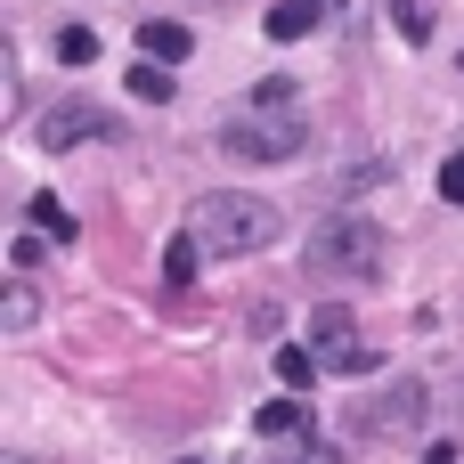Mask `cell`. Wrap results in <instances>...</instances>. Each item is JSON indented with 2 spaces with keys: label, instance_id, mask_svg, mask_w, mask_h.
Instances as JSON below:
<instances>
[{
  "label": "cell",
  "instance_id": "obj_2",
  "mask_svg": "<svg viewBox=\"0 0 464 464\" xmlns=\"http://www.w3.org/2000/svg\"><path fill=\"white\" fill-rule=\"evenodd\" d=\"M302 261H310V277H326V285H375V277H383V228L359 220V212H334V220L310 228Z\"/></svg>",
  "mask_w": 464,
  "mask_h": 464
},
{
  "label": "cell",
  "instance_id": "obj_9",
  "mask_svg": "<svg viewBox=\"0 0 464 464\" xmlns=\"http://www.w3.org/2000/svg\"><path fill=\"white\" fill-rule=\"evenodd\" d=\"M130 98H147V106H171V98H179V90H171V65L139 57V65H130Z\"/></svg>",
  "mask_w": 464,
  "mask_h": 464
},
{
  "label": "cell",
  "instance_id": "obj_5",
  "mask_svg": "<svg viewBox=\"0 0 464 464\" xmlns=\"http://www.w3.org/2000/svg\"><path fill=\"white\" fill-rule=\"evenodd\" d=\"M310 351H318V367H334V375H367V367H375V351L359 343V326H351L343 302H326V310L310 318Z\"/></svg>",
  "mask_w": 464,
  "mask_h": 464
},
{
  "label": "cell",
  "instance_id": "obj_11",
  "mask_svg": "<svg viewBox=\"0 0 464 464\" xmlns=\"http://www.w3.org/2000/svg\"><path fill=\"white\" fill-rule=\"evenodd\" d=\"M33 228H41V237H49V245H73V212H65V204H57V196H49V188H41V196H33Z\"/></svg>",
  "mask_w": 464,
  "mask_h": 464
},
{
  "label": "cell",
  "instance_id": "obj_15",
  "mask_svg": "<svg viewBox=\"0 0 464 464\" xmlns=\"http://www.w3.org/2000/svg\"><path fill=\"white\" fill-rule=\"evenodd\" d=\"M253 106H261V114H294V82H285V73L253 82Z\"/></svg>",
  "mask_w": 464,
  "mask_h": 464
},
{
  "label": "cell",
  "instance_id": "obj_1",
  "mask_svg": "<svg viewBox=\"0 0 464 464\" xmlns=\"http://www.w3.org/2000/svg\"><path fill=\"white\" fill-rule=\"evenodd\" d=\"M277 228H285V212L261 204V196H237V188H204V196L188 204V237H196L204 253H228V261L269 253Z\"/></svg>",
  "mask_w": 464,
  "mask_h": 464
},
{
  "label": "cell",
  "instance_id": "obj_4",
  "mask_svg": "<svg viewBox=\"0 0 464 464\" xmlns=\"http://www.w3.org/2000/svg\"><path fill=\"white\" fill-rule=\"evenodd\" d=\"M33 139H41L49 155H65V147H106V139H122V114H106V106H82V98H65V106H49V114L33 122Z\"/></svg>",
  "mask_w": 464,
  "mask_h": 464
},
{
  "label": "cell",
  "instance_id": "obj_14",
  "mask_svg": "<svg viewBox=\"0 0 464 464\" xmlns=\"http://www.w3.org/2000/svg\"><path fill=\"white\" fill-rule=\"evenodd\" d=\"M57 57H65V65H90V57H98V33H90V24H65V33H57Z\"/></svg>",
  "mask_w": 464,
  "mask_h": 464
},
{
  "label": "cell",
  "instance_id": "obj_12",
  "mask_svg": "<svg viewBox=\"0 0 464 464\" xmlns=\"http://www.w3.org/2000/svg\"><path fill=\"white\" fill-rule=\"evenodd\" d=\"M277 383H285V392L302 400V392L318 383V351H277Z\"/></svg>",
  "mask_w": 464,
  "mask_h": 464
},
{
  "label": "cell",
  "instance_id": "obj_3",
  "mask_svg": "<svg viewBox=\"0 0 464 464\" xmlns=\"http://www.w3.org/2000/svg\"><path fill=\"white\" fill-rule=\"evenodd\" d=\"M310 147V122L302 114H237L228 130H220V155H237V163H294Z\"/></svg>",
  "mask_w": 464,
  "mask_h": 464
},
{
  "label": "cell",
  "instance_id": "obj_7",
  "mask_svg": "<svg viewBox=\"0 0 464 464\" xmlns=\"http://www.w3.org/2000/svg\"><path fill=\"white\" fill-rule=\"evenodd\" d=\"M139 49H147L155 65H179V57L196 49V33H188V24H171V16H155V24H139Z\"/></svg>",
  "mask_w": 464,
  "mask_h": 464
},
{
  "label": "cell",
  "instance_id": "obj_13",
  "mask_svg": "<svg viewBox=\"0 0 464 464\" xmlns=\"http://www.w3.org/2000/svg\"><path fill=\"white\" fill-rule=\"evenodd\" d=\"M253 424H261V432H277V440H285V432H302V424H310V408H302V400H294V392H285V400H269V408H261V416H253Z\"/></svg>",
  "mask_w": 464,
  "mask_h": 464
},
{
  "label": "cell",
  "instance_id": "obj_6",
  "mask_svg": "<svg viewBox=\"0 0 464 464\" xmlns=\"http://www.w3.org/2000/svg\"><path fill=\"white\" fill-rule=\"evenodd\" d=\"M367 416H375L383 432H416V424H424V383H392Z\"/></svg>",
  "mask_w": 464,
  "mask_h": 464
},
{
  "label": "cell",
  "instance_id": "obj_10",
  "mask_svg": "<svg viewBox=\"0 0 464 464\" xmlns=\"http://www.w3.org/2000/svg\"><path fill=\"white\" fill-rule=\"evenodd\" d=\"M196 261H204V245L179 228V237L163 245V285H196Z\"/></svg>",
  "mask_w": 464,
  "mask_h": 464
},
{
  "label": "cell",
  "instance_id": "obj_16",
  "mask_svg": "<svg viewBox=\"0 0 464 464\" xmlns=\"http://www.w3.org/2000/svg\"><path fill=\"white\" fill-rule=\"evenodd\" d=\"M8 326H33V285H8V310H0Z\"/></svg>",
  "mask_w": 464,
  "mask_h": 464
},
{
  "label": "cell",
  "instance_id": "obj_17",
  "mask_svg": "<svg viewBox=\"0 0 464 464\" xmlns=\"http://www.w3.org/2000/svg\"><path fill=\"white\" fill-rule=\"evenodd\" d=\"M440 196H449V204H464V155H449V163H440Z\"/></svg>",
  "mask_w": 464,
  "mask_h": 464
},
{
  "label": "cell",
  "instance_id": "obj_8",
  "mask_svg": "<svg viewBox=\"0 0 464 464\" xmlns=\"http://www.w3.org/2000/svg\"><path fill=\"white\" fill-rule=\"evenodd\" d=\"M318 16H326V0H277L269 8V41H302Z\"/></svg>",
  "mask_w": 464,
  "mask_h": 464
}]
</instances>
